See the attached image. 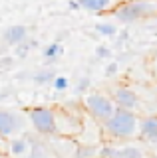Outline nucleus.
I'll return each mask as SVG.
<instances>
[{
	"mask_svg": "<svg viewBox=\"0 0 157 158\" xmlns=\"http://www.w3.org/2000/svg\"><path fill=\"white\" fill-rule=\"evenodd\" d=\"M104 131L111 138H133L139 132V121L133 111L117 109L115 115L104 125Z\"/></svg>",
	"mask_w": 157,
	"mask_h": 158,
	"instance_id": "f257e3e1",
	"label": "nucleus"
},
{
	"mask_svg": "<svg viewBox=\"0 0 157 158\" xmlns=\"http://www.w3.org/2000/svg\"><path fill=\"white\" fill-rule=\"evenodd\" d=\"M117 22L133 24L145 18L157 16V0H135V2H123L114 12Z\"/></svg>",
	"mask_w": 157,
	"mask_h": 158,
	"instance_id": "f03ea898",
	"label": "nucleus"
},
{
	"mask_svg": "<svg viewBox=\"0 0 157 158\" xmlns=\"http://www.w3.org/2000/svg\"><path fill=\"white\" fill-rule=\"evenodd\" d=\"M84 105H86V111L92 115V118L104 123V125L115 115V111H117L114 99H110L107 95L97 93V91L96 93H87L86 99H84Z\"/></svg>",
	"mask_w": 157,
	"mask_h": 158,
	"instance_id": "7ed1b4c3",
	"label": "nucleus"
},
{
	"mask_svg": "<svg viewBox=\"0 0 157 158\" xmlns=\"http://www.w3.org/2000/svg\"><path fill=\"white\" fill-rule=\"evenodd\" d=\"M28 118H30L34 131H36L38 135L50 136V135H56L58 132V117H56V111L50 109V107H34V109H30Z\"/></svg>",
	"mask_w": 157,
	"mask_h": 158,
	"instance_id": "20e7f679",
	"label": "nucleus"
},
{
	"mask_svg": "<svg viewBox=\"0 0 157 158\" xmlns=\"http://www.w3.org/2000/svg\"><path fill=\"white\" fill-rule=\"evenodd\" d=\"M22 128V118L8 109H0V136L6 138L16 135Z\"/></svg>",
	"mask_w": 157,
	"mask_h": 158,
	"instance_id": "39448f33",
	"label": "nucleus"
},
{
	"mask_svg": "<svg viewBox=\"0 0 157 158\" xmlns=\"http://www.w3.org/2000/svg\"><path fill=\"white\" fill-rule=\"evenodd\" d=\"M82 10L94 14H105V12H115L123 4V0H76Z\"/></svg>",
	"mask_w": 157,
	"mask_h": 158,
	"instance_id": "423d86ee",
	"label": "nucleus"
},
{
	"mask_svg": "<svg viewBox=\"0 0 157 158\" xmlns=\"http://www.w3.org/2000/svg\"><path fill=\"white\" fill-rule=\"evenodd\" d=\"M114 103L117 109H123V111H133L139 105V99H137L133 89L127 87H117L114 91Z\"/></svg>",
	"mask_w": 157,
	"mask_h": 158,
	"instance_id": "0eeeda50",
	"label": "nucleus"
},
{
	"mask_svg": "<svg viewBox=\"0 0 157 158\" xmlns=\"http://www.w3.org/2000/svg\"><path fill=\"white\" fill-rule=\"evenodd\" d=\"M2 40L8 44V46H20L22 42L28 40V28L22 26V24H16V26H10L2 32Z\"/></svg>",
	"mask_w": 157,
	"mask_h": 158,
	"instance_id": "6e6552de",
	"label": "nucleus"
},
{
	"mask_svg": "<svg viewBox=\"0 0 157 158\" xmlns=\"http://www.w3.org/2000/svg\"><path fill=\"white\" fill-rule=\"evenodd\" d=\"M139 135L151 144H157V117H145L139 121Z\"/></svg>",
	"mask_w": 157,
	"mask_h": 158,
	"instance_id": "1a4fd4ad",
	"label": "nucleus"
},
{
	"mask_svg": "<svg viewBox=\"0 0 157 158\" xmlns=\"http://www.w3.org/2000/svg\"><path fill=\"white\" fill-rule=\"evenodd\" d=\"M28 152H30V142H28V138L14 136L12 140L8 142V154H10V156L24 158V156H28Z\"/></svg>",
	"mask_w": 157,
	"mask_h": 158,
	"instance_id": "9d476101",
	"label": "nucleus"
},
{
	"mask_svg": "<svg viewBox=\"0 0 157 158\" xmlns=\"http://www.w3.org/2000/svg\"><path fill=\"white\" fill-rule=\"evenodd\" d=\"M28 142H30V152H28V158H50L48 144L44 140H40L38 136H28Z\"/></svg>",
	"mask_w": 157,
	"mask_h": 158,
	"instance_id": "9b49d317",
	"label": "nucleus"
},
{
	"mask_svg": "<svg viewBox=\"0 0 157 158\" xmlns=\"http://www.w3.org/2000/svg\"><path fill=\"white\" fill-rule=\"evenodd\" d=\"M62 53H64V46H62V44H58V42H52L50 46H46V48L42 49V56H44V59H46L48 65H54Z\"/></svg>",
	"mask_w": 157,
	"mask_h": 158,
	"instance_id": "f8f14e48",
	"label": "nucleus"
},
{
	"mask_svg": "<svg viewBox=\"0 0 157 158\" xmlns=\"http://www.w3.org/2000/svg\"><path fill=\"white\" fill-rule=\"evenodd\" d=\"M56 71H54L52 67H44V69H38V71L32 73V81L36 83V85H48V83H54V79H56Z\"/></svg>",
	"mask_w": 157,
	"mask_h": 158,
	"instance_id": "ddd939ff",
	"label": "nucleus"
},
{
	"mask_svg": "<svg viewBox=\"0 0 157 158\" xmlns=\"http://www.w3.org/2000/svg\"><path fill=\"white\" fill-rule=\"evenodd\" d=\"M34 48H38V40H34V38L30 40V38H28L26 42H22L20 46L14 48V56H16L18 59H24V57H28V53H30Z\"/></svg>",
	"mask_w": 157,
	"mask_h": 158,
	"instance_id": "4468645a",
	"label": "nucleus"
},
{
	"mask_svg": "<svg viewBox=\"0 0 157 158\" xmlns=\"http://www.w3.org/2000/svg\"><path fill=\"white\" fill-rule=\"evenodd\" d=\"M76 158H100V150H97L96 146L82 144V146H78V150H76Z\"/></svg>",
	"mask_w": 157,
	"mask_h": 158,
	"instance_id": "2eb2a0df",
	"label": "nucleus"
},
{
	"mask_svg": "<svg viewBox=\"0 0 157 158\" xmlns=\"http://www.w3.org/2000/svg\"><path fill=\"white\" fill-rule=\"evenodd\" d=\"M96 32H100L105 38H114L117 36V26L111 22H101V24H96Z\"/></svg>",
	"mask_w": 157,
	"mask_h": 158,
	"instance_id": "dca6fc26",
	"label": "nucleus"
},
{
	"mask_svg": "<svg viewBox=\"0 0 157 158\" xmlns=\"http://www.w3.org/2000/svg\"><path fill=\"white\" fill-rule=\"evenodd\" d=\"M117 158H143V152L137 146H123L117 152Z\"/></svg>",
	"mask_w": 157,
	"mask_h": 158,
	"instance_id": "f3484780",
	"label": "nucleus"
},
{
	"mask_svg": "<svg viewBox=\"0 0 157 158\" xmlns=\"http://www.w3.org/2000/svg\"><path fill=\"white\" fill-rule=\"evenodd\" d=\"M117 152H119V148L105 144L100 148V158H117Z\"/></svg>",
	"mask_w": 157,
	"mask_h": 158,
	"instance_id": "a211bd4d",
	"label": "nucleus"
},
{
	"mask_svg": "<svg viewBox=\"0 0 157 158\" xmlns=\"http://www.w3.org/2000/svg\"><path fill=\"white\" fill-rule=\"evenodd\" d=\"M68 85H70V81H68L66 75H58L52 83V87L56 89V91H64V89H68Z\"/></svg>",
	"mask_w": 157,
	"mask_h": 158,
	"instance_id": "6ab92c4d",
	"label": "nucleus"
},
{
	"mask_svg": "<svg viewBox=\"0 0 157 158\" xmlns=\"http://www.w3.org/2000/svg\"><path fill=\"white\" fill-rule=\"evenodd\" d=\"M96 57H97V59H107V57H111V48H107V46L96 48Z\"/></svg>",
	"mask_w": 157,
	"mask_h": 158,
	"instance_id": "aec40b11",
	"label": "nucleus"
},
{
	"mask_svg": "<svg viewBox=\"0 0 157 158\" xmlns=\"http://www.w3.org/2000/svg\"><path fill=\"white\" fill-rule=\"evenodd\" d=\"M92 85V79L90 77H82L80 81H78V91L80 93H84V91H87V87Z\"/></svg>",
	"mask_w": 157,
	"mask_h": 158,
	"instance_id": "412c9836",
	"label": "nucleus"
},
{
	"mask_svg": "<svg viewBox=\"0 0 157 158\" xmlns=\"http://www.w3.org/2000/svg\"><path fill=\"white\" fill-rule=\"evenodd\" d=\"M117 73V63L115 61H110L105 65V77H111V75H115Z\"/></svg>",
	"mask_w": 157,
	"mask_h": 158,
	"instance_id": "4be33fe9",
	"label": "nucleus"
},
{
	"mask_svg": "<svg viewBox=\"0 0 157 158\" xmlns=\"http://www.w3.org/2000/svg\"><path fill=\"white\" fill-rule=\"evenodd\" d=\"M14 63V57L12 56H6V57H0V67H10Z\"/></svg>",
	"mask_w": 157,
	"mask_h": 158,
	"instance_id": "5701e85b",
	"label": "nucleus"
},
{
	"mask_svg": "<svg viewBox=\"0 0 157 158\" xmlns=\"http://www.w3.org/2000/svg\"><path fill=\"white\" fill-rule=\"evenodd\" d=\"M68 36H70V34H68V32H62V34H58V38H56V42H58V44H60V42H62V40H66Z\"/></svg>",
	"mask_w": 157,
	"mask_h": 158,
	"instance_id": "b1692460",
	"label": "nucleus"
},
{
	"mask_svg": "<svg viewBox=\"0 0 157 158\" xmlns=\"http://www.w3.org/2000/svg\"><path fill=\"white\" fill-rule=\"evenodd\" d=\"M68 6H70L72 10H80V4H78L76 0H70V2H68Z\"/></svg>",
	"mask_w": 157,
	"mask_h": 158,
	"instance_id": "393cba45",
	"label": "nucleus"
},
{
	"mask_svg": "<svg viewBox=\"0 0 157 158\" xmlns=\"http://www.w3.org/2000/svg\"><path fill=\"white\" fill-rule=\"evenodd\" d=\"M8 93H10V91H8V89H4V91H0V101H2V99H6V97H8Z\"/></svg>",
	"mask_w": 157,
	"mask_h": 158,
	"instance_id": "a878e982",
	"label": "nucleus"
},
{
	"mask_svg": "<svg viewBox=\"0 0 157 158\" xmlns=\"http://www.w3.org/2000/svg\"><path fill=\"white\" fill-rule=\"evenodd\" d=\"M123 2H135V0H123Z\"/></svg>",
	"mask_w": 157,
	"mask_h": 158,
	"instance_id": "bb28decb",
	"label": "nucleus"
}]
</instances>
